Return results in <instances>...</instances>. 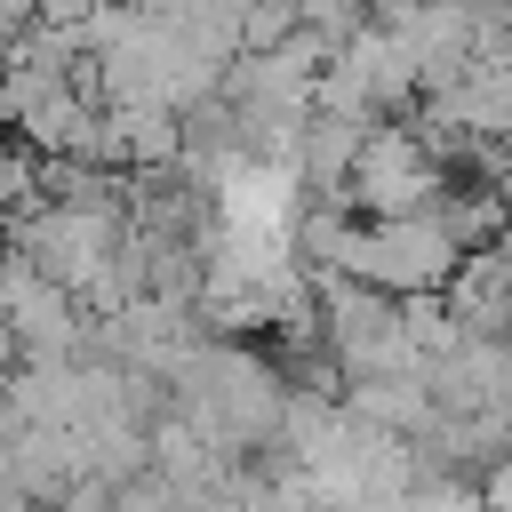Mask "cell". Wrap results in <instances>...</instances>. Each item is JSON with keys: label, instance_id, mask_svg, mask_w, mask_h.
I'll list each match as a JSON object with an SVG mask.
<instances>
[{"label": "cell", "instance_id": "obj_1", "mask_svg": "<svg viewBox=\"0 0 512 512\" xmlns=\"http://www.w3.org/2000/svg\"><path fill=\"white\" fill-rule=\"evenodd\" d=\"M456 256H464V232L424 208V216H376L368 232H344V272L368 280V288H392V296H424L440 280H456Z\"/></svg>", "mask_w": 512, "mask_h": 512}, {"label": "cell", "instance_id": "obj_5", "mask_svg": "<svg viewBox=\"0 0 512 512\" xmlns=\"http://www.w3.org/2000/svg\"><path fill=\"white\" fill-rule=\"evenodd\" d=\"M504 144H512V128H504Z\"/></svg>", "mask_w": 512, "mask_h": 512}, {"label": "cell", "instance_id": "obj_2", "mask_svg": "<svg viewBox=\"0 0 512 512\" xmlns=\"http://www.w3.org/2000/svg\"><path fill=\"white\" fill-rule=\"evenodd\" d=\"M352 184H360V200H368L376 216H424L432 192H440V176H432V160H424V144H416L408 128L368 136L360 160H352Z\"/></svg>", "mask_w": 512, "mask_h": 512}, {"label": "cell", "instance_id": "obj_4", "mask_svg": "<svg viewBox=\"0 0 512 512\" xmlns=\"http://www.w3.org/2000/svg\"><path fill=\"white\" fill-rule=\"evenodd\" d=\"M416 512H480L464 488H432V496H416Z\"/></svg>", "mask_w": 512, "mask_h": 512}, {"label": "cell", "instance_id": "obj_3", "mask_svg": "<svg viewBox=\"0 0 512 512\" xmlns=\"http://www.w3.org/2000/svg\"><path fill=\"white\" fill-rule=\"evenodd\" d=\"M296 16H304V24H344L352 0H296Z\"/></svg>", "mask_w": 512, "mask_h": 512}]
</instances>
